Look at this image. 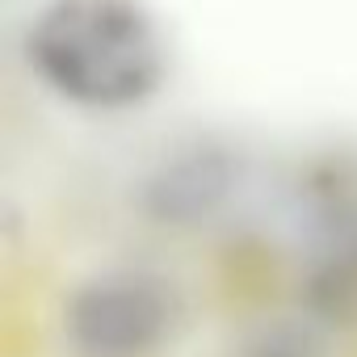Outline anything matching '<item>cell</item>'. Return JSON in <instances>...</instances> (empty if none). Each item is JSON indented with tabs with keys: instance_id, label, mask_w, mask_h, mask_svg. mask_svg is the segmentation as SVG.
Here are the masks:
<instances>
[{
	"instance_id": "6da1fadb",
	"label": "cell",
	"mask_w": 357,
	"mask_h": 357,
	"mask_svg": "<svg viewBox=\"0 0 357 357\" xmlns=\"http://www.w3.org/2000/svg\"><path fill=\"white\" fill-rule=\"evenodd\" d=\"M22 47L38 84L89 114L139 109L172 76V38L143 0H47Z\"/></svg>"
},
{
	"instance_id": "7a4b0ae2",
	"label": "cell",
	"mask_w": 357,
	"mask_h": 357,
	"mask_svg": "<svg viewBox=\"0 0 357 357\" xmlns=\"http://www.w3.org/2000/svg\"><path fill=\"white\" fill-rule=\"evenodd\" d=\"M185 324L181 286L155 269H105L84 278L59 315L72 357H160Z\"/></svg>"
},
{
	"instance_id": "3957f363",
	"label": "cell",
	"mask_w": 357,
	"mask_h": 357,
	"mask_svg": "<svg viewBox=\"0 0 357 357\" xmlns=\"http://www.w3.org/2000/svg\"><path fill=\"white\" fill-rule=\"evenodd\" d=\"M244 181V155L223 139H194L172 147L139 185V206L160 227L211 223Z\"/></svg>"
},
{
	"instance_id": "277c9868",
	"label": "cell",
	"mask_w": 357,
	"mask_h": 357,
	"mask_svg": "<svg viewBox=\"0 0 357 357\" xmlns=\"http://www.w3.org/2000/svg\"><path fill=\"white\" fill-rule=\"evenodd\" d=\"M227 357H324V344L311 324L273 319V324L252 328L244 340H236Z\"/></svg>"
}]
</instances>
